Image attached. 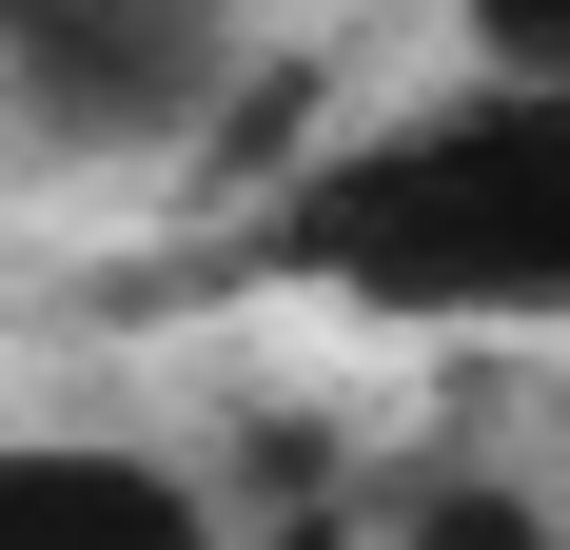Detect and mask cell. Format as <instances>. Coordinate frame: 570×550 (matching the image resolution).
<instances>
[{
    "label": "cell",
    "mask_w": 570,
    "mask_h": 550,
    "mask_svg": "<svg viewBox=\"0 0 570 550\" xmlns=\"http://www.w3.org/2000/svg\"><path fill=\"white\" fill-rule=\"evenodd\" d=\"M472 79H570V0H453Z\"/></svg>",
    "instance_id": "obj_4"
},
{
    "label": "cell",
    "mask_w": 570,
    "mask_h": 550,
    "mask_svg": "<svg viewBox=\"0 0 570 550\" xmlns=\"http://www.w3.org/2000/svg\"><path fill=\"white\" fill-rule=\"evenodd\" d=\"M0 511H20V531H197V472H158V452H79V433H20V452H0Z\"/></svg>",
    "instance_id": "obj_3"
},
{
    "label": "cell",
    "mask_w": 570,
    "mask_h": 550,
    "mask_svg": "<svg viewBox=\"0 0 570 550\" xmlns=\"http://www.w3.org/2000/svg\"><path fill=\"white\" fill-rule=\"evenodd\" d=\"M217 79H236V0H0V99L79 158L197 138Z\"/></svg>",
    "instance_id": "obj_2"
},
{
    "label": "cell",
    "mask_w": 570,
    "mask_h": 550,
    "mask_svg": "<svg viewBox=\"0 0 570 550\" xmlns=\"http://www.w3.org/2000/svg\"><path fill=\"white\" fill-rule=\"evenodd\" d=\"M276 275L354 315H570V79H472L453 118H394L276 197Z\"/></svg>",
    "instance_id": "obj_1"
}]
</instances>
